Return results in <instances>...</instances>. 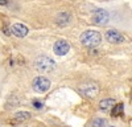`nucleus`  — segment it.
Segmentation results:
<instances>
[{"instance_id": "obj_3", "label": "nucleus", "mask_w": 132, "mask_h": 127, "mask_svg": "<svg viewBox=\"0 0 132 127\" xmlns=\"http://www.w3.org/2000/svg\"><path fill=\"white\" fill-rule=\"evenodd\" d=\"M50 88V81L46 77H36L33 81V89L37 93H45Z\"/></svg>"}, {"instance_id": "obj_5", "label": "nucleus", "mask_w": 132, "mask_h": 127, "mask_svg": "<svg viewBox=\"0 0 132 127\" xmlns=\"http://www.w3.org/2000/svg\"><path fill=\"white\" fill-rule=\"evenodd\" d=\"M104 36H106V40L108 42H111V44H120V42H124V36L116 29H108Z\"/></svg>"}, {"instance_id": "obj_14", "label": "nucleus", "mask_w": 132, "mask_h": 127, "mask_svg": "<svg viewBox=\"0 0 132 127\" xmlns=\"http://www.w3.org/2000/svg\"><path fill=\"white\" fill-rule=\"evenodd\" d=\"M33 106H35L36 109H41V107H42V103L38 102V101H35V102H33Z\"/></svg>"}, {"instance_id": "obj_7", "label": "nucleus", "mask_w": 132, "mask_h": 127, "mask_svg": "<svg viewBox=\"0 0 132 127\" xmlns=\"http://www.w3.org/2000/svg\"><path fill=\"white\" fill-rule=\"evenodd\" d=\"M93 21L96 25H104L108 21V13L103 9H96L93 13Z\"/></svg>"}, {"instance_id": "obj_11", "label": "nucleus", "mask_w": 132, "mask_h": 127, "mask_svg": "<svg viewBox=\"0 0 132 127\" xmlns=\"http://www.w3.org/2000/svg\"><path fill=\"white\" fill-rule=\"evenodd\" d=\"M69 20H70V16H69V13H66V12L60 13V15H58V17H57L58 25H66V24L69 23Z\"/></svg>"}, {"instance_id": "obj_16", "label": "nucleus", "mask_w": 132, "mask_h": 127, "mask_svg": "<svg viewBox=\"0 0 132 127\" xmlns=\"http://www.w3.org/2000/svg\"><path fill=\"white\" fill-rule=\"evenodd\" d=\"M110 127H114V126H110Z\"/></svg>"}, {"instance_id": "obj_15", "label": "nucleus", "mask_w": 132, "mask_h": 127, "mask_svg": "<svg viewBox=\"0 0 132 127\" xmlns=\"http://www.w3.org/2000/svg\"><path fill=\"white\" fill-rule=\"evenodd\" d=\"M8 2L9 0H0V5H5V4H8Z\"/></svg>"}, {"instance_id": "obj_12", "label": "nucleus", "mask_w": 132, "mask_h": 127, "mask_svg": "<svg viewBox=\"0 0 132 127\" xmlns=\"http://www.w3.org/2000/svg\"><path fill=\"white\" fill-rule=\"evenodd\" d=\"M106 124H107V122H106V119H103V118H96V119H94L93 123H91L93 127H106Z\"/></svg>"}, {"instance_id": "obj_13", "label": "nucleus", "mask_w": 132, "mask_h": 127, "mask_svg": "<svg viewBox=\"0 0 132 127\" xmlns=\"http://www.w3.org/2000/svg\"><path fill=\"white\" fill-rule=\"evenodd\" d=\"M123 107H124V106H123V103H118L116 106H114V110H112V116H119L120 114H122L123 113Z\"/></svg>"}, {"instance_id": "obj_2", "label": "nucleus", "mask_w": 132, "mask_h": 127, "mask_svg": "<svg viewBox=\"0 0 132 127\" xmlns=\"http://www.w3.org/2000/svg\"><path fill=\"white\" fill-rule=\"evenodd\" d=\"M35 65H36V69L40 72H50L56 68V62L46 56H41L36 60Z\"/></svg>"}, {"instance_id": "obj_8", "label": "nucleus", "mask_w": 132, "mask_h": 127, "mask_svg": "<svg viewBox=\"0 0 132 127\" xmlns=\"http://www.w3.org/2000/svg\"><path fill=\"white\" fill-rule=\"evenodd\" d=\"M12 33H13L16 37H24V36H27V33H28V28H27L24 24H20V23L13 24V25H12Z\"/></svg>"}, {"instance_id": "obj_1", "label": "nucleus", "mask_w": 132, "mask_h": 127, "mask_svg": "<svg viewBox=\"0 0 132 127\" xmlns=\"http://www.w3.org/2000/svg\"><path fill=\"white\" fill-rule=\"evenodd\" d=\"M81 44L86 48H96L102 41V36L96 30H86L79 37Z\"/></svg>"}, {"instance_id": "obj_9", "label": "nucleus", "mask_w": 132, "mask_h": 127, "mask_svg": "<svg viewBox=\"0 0 132 127\" xmlns=\"http://www.w3.org/2000/svg\"><path fill=\"white\" fill-rule=\"evenodd\" d=\"M114 103H115V101H114L112 98H107V99L101 101V103H99V107H101L102 111H107V110H110V109L112 107Z\"/></svg>"}, {"instance_id": "obj_4", "label": "nucleus", "mask_w": 132, "mask_h": 127, "mask_svg": "<svg viewBox=\"0 0 132 127\" xmlns=\"http://www.w3.org/2000/svg\"><path fill=\"white\" fill-rule=\"evenodd\" d=\"M81 93L89 98H93L98 94V85L94 82H85L81 85Z\"/></svg>"}, {"instance_id": "obj_6", "label": "nucleus", "mask_w": 132, "mask_h": 127, "mask_svg": "<svg viewBox=\"0 0 132 127\" xmlns=\"http://www.w3.org/2000/svg\"><path fill=\"white\" fill-rule=\"evenodd\" d=\"M53 50L57 56H65L70 50V44L66 40H58L53 46Z\"/></svg>"}, {"instance_id": "obj_10", "label": "nucleus", "mask_w": 132, "mask_h": 127, "mask_svg": "<svg viewBox=\"0 0 132 127\" xmlns=\"http://www.w3.org/2000/svg\"><path fill=\"white\" fill-rule=\"evenodd\" d=\"M29 118H30V113H28V111H19L17 114H15V119L17 122H24Z\"/></svg>"}]
</instances>
